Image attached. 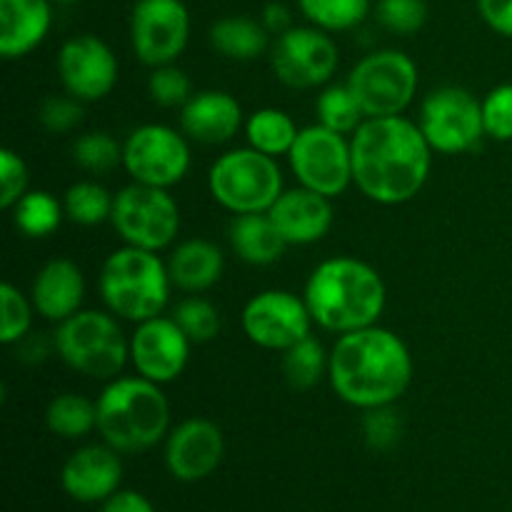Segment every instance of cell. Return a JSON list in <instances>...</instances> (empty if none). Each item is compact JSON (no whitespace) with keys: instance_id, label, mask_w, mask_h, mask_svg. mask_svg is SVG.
Masks as SVG:
<instances>
[{"instance_id":"1","label":"cell","mask_w":512,"mask_h":512,"mask_svg":"<svg viewBox=\"0 0 512 512\" xmlns=\"http://www.w3.org/2000/svg\"><path fill=\"white\" fill-rule=\"evenodd\" d=\"M353 183L368 200L403 205L425 188L433 148L418 123L403 115L365 118L350 138Z\"/></svg>"},{"instance_id":"2","label":"cell","mask_w":512,"mask_h":512,"mask_svg":"<svg viewBox=\"0 0 512 512\" xmlns=\"http://www.w3.org/2000/svg\"><path fill=\"white\" fill-rule=\"evenodd\" d=\"M330 388L358 410L395 405L413 380V355L393 330L370 325L340 335L330 350Z\"/></svg>"},{"instance_id":"3","label":"cell","mask_w":512,"mask_h":512,"mask_svg":"<svg viewBox=\"0 0 512 512\" xmlns=\"http://www.w3.org/2000/svg\"><path fill=\"white\" fill-rule=\"evenodd\" d=\"M303 298L315 325L345 335L378 325L388 303V288L370 263L338 255L315 265Z\"/></svg>"},{"instance_id":"4","label":"cell","mask_w":512,"mask_h":512,"mask_svg":"<svg viewBox=\"0 0 512 512\" xmlns=\"http://www.w3.org/2000/svg\"><path fill=\"white\" fill-rule=\"evenodd\" d=\"M98 408V433L103 443L123 455L145 453L168 435L170 403L163 385L135 375V378L108 380L95 400Z\"/></svg>"},{"instance_id":"5","label":"cell","mask_w":512,"mask_h":512,"mask_svg":"<svg viewBox=\"0 0 512 512\" xmlns=\"http://www.w3.org/2000/svg\"><path fill=\"white\" fill-rule=\"evenodd\" d=\"M98 288L110 313L130 323H143L163 315L173 280L168 263H163L158 253L123 245L105 258Z\"/></svg>"},{"instance_id":"6","label":"cell","mask_w":512,"mask_h":512,"mask_svg":"<svg viewBox=\"0 0 512 512\" xmlns=\"http://www.w3.org/2000/svg\"><path fill=\"white\" fill-rule=\"evenodd\" d=\"M53 340L60 360L85 378L113 380L130 360V340L110 310H78L58 323Z\"/></svg>"},{"instance_id":"7","label":"cell","mask_w":512,"mask_h":512,"mask_svg":"<svg viewBox=\"0 0 512 512\" xmlns=\"http://www.w3.org/2000/svg\"><path fill=\"white\" fill-rule=\"evenodd\" d=\"M208 190L233 215L268 213L283 193V173L273 155L248 145L228 150L210 165Z\"/></svg>"},{"instance_id":"8","label":"cell","mask_w":512,"mask_h":512,"mask_svg":"<svg viewBox=\"0 0 512 512\" xmlns=\"http://www.w3.org/2000/svg\"><path fill=\"white\" fill-rule=\"evenodd\" d=\"M365 118L400 115L418 93V65L403 50H375L355 63L348 80Z\"/></svg>"},{"instance_id":"9","label":"cell","mask_w":512,"mask_h":512,"mask_svg":"<svg viewBox=\"0 0 512 512\" xmlns=\"http://www.w3.org/2000/svg\"><path fill=\"white\" fill-rule=\"evenodd\" d=\"M110 223L125 245L158 253L178 235L180 208L165 188L130 183L115 193Z\"/></svg>"},{"instance_id":"10","label":"cell","mask_w":512,"mask_h":512,"mask_svg":"<svg viewBox=\"0 0 512 512\" xmlns=\"http://www.w3.org/2000/svg\"><path fill=\"white\" fill-rule=\"evenodd\" d=\"M420 130L430 148L443 155L470 153L485 135L483 100L475 98L468 88L443 85L425 95L420 105Z\"/></svg>"},{"instance_id":"11","label":"cell","mask_w":512,"mask_h":512,"mask_svg":"<svg viewBox=\"0 0 512 512\" xmlns=\"http://www.w3.org/2000/svg\"><path fill=\"white\" fill-rule=\"evenodd\" d=\"M290 170L303 188L320 195L345 193L353 183V150L350 140L325 125H308L288 153Z\"/></svg>"},{"instance_id":"12","label":"cell","mask_w":512,"mask_h":512,"mask_svg":"<svg viewBox=\"0 0 512 512\" xmlns=\"http://www.w3.org/2000/svg\"><path fill=\"white\" fill-rule=\"evenodd\" d=\"M123 168L133 183L173 188L190 170L188 140L168 125H140L123 143Z\"/></svg>"},{"instance_id":"13","label":"cell","mask_w":512,"mask_h":512,"mask_svg":"<svg viewBox=\"0 0 512 512\" xmlns=\"http://www.w3.org/2000/svg\"><path fill=\"white\" fill-rule=\"evenodd\" d=\"M340 53L335 40L325 30L290 28L270 48V65L275 78L295 90L320 88L335 75Z\"/></svg>"},{"instance_id":"14","label":"cell","mask_w":512,"mask_h":512,"mask_svg":"<svg viewBox=\"0 0 512 512\" xmlns=\"http://www.w3.org/2000/svg\"><path fill=\"white\" fill-rule=\"evenodd\" d=\"M190 40V15L183 0H138L130 13V45L150 68L170 65Z\"/></svg>"},{"instance_id":"15","label":"cell","mask_w":512,"mask_h":512,"mask_svg":"<svg viewBox=\"0 0 512 512\" xmlns=\"http://www.w3.org/2000/svg\"><path fill=\"white\" fill-rule=\"evenodd\" d=\"M243 330L250 343L263 350H288L310 335L313 315L305 298L290 290H263L255 293L243 308Z\"/></svg>"},{"instance_id":"16","label":"cell","mask_w":512,"mask_h":512,"mask_svg":"<svg viewBox=\"0 0 512 512\" xmlns=\"http://www.w3.org/2000/svg\"><path fill=\"white\" fill-rule=\"evenodd\" d=\"M193 340L183 333L178 323L163 315L138 323L130 335V363L138 375L158 385H168L185 373Z\"/></svg>"},{"instance_id":"17","label":"cell","mask_w":512,"mask_h":512,"mask_svg":"<svg viewBox=\"0 0 512 512\" xmlns=\"http://www.w3.org/2000/svg\"><path fill=\"white\" fill-rule=\"evenodd\" d=\"M58 75L65 93L83 103L103 100L118 83V58L105 40L95 35H75L58 53Z\"/></svg>"},{"instance_id":"18","label":"cell","mask_w":512,"mask_h":512,"mask_svg":"<svg viewBox=\"0 0 512 512\" xmlns=\"http://www.w3.org/2000/svg\"><path fill=\"white\" fill-rule=\"evenodd\" d=\"M225 455L223 430L208 418H188L165 440V465L180 483H198L218 470Z\"/></svg>"},{"instance_id":"19","label":"cell","mask_w":512,"mask_h":512,"mask_svg":"<svg viewBox=\"0 0 512 512\" xmlns=\"http://www.w3.org/2000/svg\"><path fill=\"white\" fill-rule=\"evenodd\" d=\"M108 443L85 445L65 460L60 470V485L78 503H105L123 483V463Z\"/></svg>"},{"instance_id":"20","label":"cell","mask_w":512,"mask_h":512,"mask_svg":"<svg viewBox=\"0 0 512 512\" xmlns=\"http://www.w3.org/2000/svg\"><path fill=\"white\" fill-rule=\"evenodd\" d=\"M245 125L243 105L225 90H200L180 108L185 138L203 145H223Z\"/></svg>"},{"instance_id":"21","label":"cell","mask_w":512,"mask_h":512,"mask_svg":"<svg viewBox=\"0 0 512 512\" xmlns=\"http://www.w3.org/2000/svg\"><path fill=\"white\" fill-rule=\"evenodd\" d=\"M288 245H310L323 240L333 228V203L328 195L308 188L283 190L268 210Z\"/></svg>"},{"instance_id":"22","label":"cell","mask_w":512,"mask_h":512,"mask_svg":"<svg viewBox=\"0 0 512 512\" xmlns=\"http://www.w3.org/2000/svg\"><path fill=\"white\" fill-rule=\"evenodd\" d=\"M83 295V270L70 258L48 260L38 270L33 288H30L35 313L43 315L45 320H53V323H63L65 318L78 313L80 305H83Z\"/></svg>"},{"instance_id":"23","label":"cell","mask_w":512,"mask_h":512,"mask_svg":"<svg viewBox=\"0 0 512 512\" xmlns=\"http://www.w3.org/2000/svg\"><path fill=\"white\" fill-rule=\"evenodd\" d=\"M50 0H0V55L25 58L50 33Z\"/></svg>"},{"instance_id":"24","label":"cell","mask_w":512,"mask_h":512,"mask_svg":"<svg viewBox=\"0 0 512 512\" xmlns=\"http://www.w3.org/2000/svg\"><path fill=\"white\" fill-rule=\"evenodd\" d=\"M225 258L215 243L205 238L183 240L168 258L173 288L183 293H205L223 278Z\"/></svg>"},{"instance_id":"25","label":"cell","mask_w":512,"mask_h":512,"mask_svg":"<svg viewBox=\"0 0 512 512\" xmlns=\"http://www.w3.org/2000/svg\"><path fill=\"white\" fill-rule=\"evenodd\" d=\"M228 240L233 253L248 265H273L283 258L285 238L268 213L235 215L228 225Z\"/></svg>"},{"instance_id":"26","label":"cell","mask_w":512,"mask_h":512,"mask_svg":"<svg viewBox=\"0 0 512 512\" xmlns=\"http://www.w3.org/2000/svg\"><path fill=\"white\" fill-rule=\"evenodd\" d=\"M270 33L260 20L248 15H228L215 20L210 28V45L215 53L230 60H255L268 50Z\"/></svg>"},{"instance_id":"27","label":"cell","mask_w":512,"mask_h":512,"mask_svg":"<svg viewBox=\"0 0 512 512\" xmlns=\"http://www.w3.org/2000/svg\"><path fill=\"white\" fill-rule=\"evenodd\" d=\"M245 138L250 148L260 150L265 155H288L290 148L298 140V125L285 110L280 108H260L245 118Z\"/></svg>"},{"instance_id":"28","label":"cell","mask_w":512,"mask_h":512,"mask_svg":"<svg viewBox=\"0 0 512 512\" xmlns=\"http://www.w3.org/2000/svg\"><path fill=\"white\" fill-rule=\"evenodd\" d=\"M45 425L53 435L65 440L85 438L98 430V408L78 393H60L45 410Z\"/></svg>"},{"instance_id":"29","label":"cell","mask_w":512,"mask_h":512,"mask_svg":"<svg viewBox=\"0 0 512 512\" xmlns=\"http://www.w3.org/2000/svg\"><path fill=\"white\" fill-rule=\"evenodd\" d=\"M65 208L48 190H28L13 205V223L25 238H48L60 228Z\"/></svg>"},{"instance_id":"30","label":"cell","mask_w":512,"mask_h":512,"mask_svg":"<svg viewBox=\"0 0 512 512\" xmlns=\"http://www.w3.org/2000/svg\"><path fill=\"white\" fill-rule=\"evenodd\" d=\"M115 195L108 193L98 180H78L63 195L65 218L83 228H95L113 215Z\"/></svg>"},{"instance_id":"31","label":"cell","mask_w":512,"mask_h":512,"mask_svg":"<svg viewBox=\"0 0 512 512\" xmlns=\"http://www.w3.org/2000/svg\"><path fill=\"white\" fill-rule=\"evenodd\" d=\"M328 363L330 353H325L323 345L308 335L300 343L290 345L288 350H283V378L288 380V385L293 390H310L320 383L323 375H328Z\"/></svg>"},{"instance_id":"32","label":"cell","mask_w":512,"mask_h":512,"mask_svg":"<svg viewBox=\"0 0 512 512\" xmlns=\"http://www.w3.org/2000/svg\"><path fill=\"white\" fill-rule=\"evenodd\" d=\"M315 113H318L320 125L340 135H353L365 120L363 108L348 83H335L320 90L315 100Z\"/></svg>"},{"instance_id":"33","label":"cell","mask_w":512,"mask_h":512,"mask_svg":"<svg viewBox=\"0 0 512 512\" xmlns=\"http://www.w3.org/2000/svg\"><path fill=\"white\" fill-rule=\"evenodd\" d=\"M300 13L325 33L353 30L368 18L370 0H298Z\"/></svg>"},{"instance_id":"34","label":"cell","mask_w":512,"mask_h":512,"mask_svg":"<svg viewBox=\"0 0 512 512\" xmlns=\"http://www.w3.org/2000/svg\"><path fill=\"white\" fill-rule=\"evenodd\" d=\"M73 160L85 173H113L118 165H123V143H118L110 133L93 130V133H85L80 138H75Z\"/></svg>"},{"instance_id":"35","label":"cell","mask_w":512,"mask_h":512,"mask_svg":"<svg viewBox=\"0 0 512 512\" xmlns=\"http://www.w3.org/2000/svg\"><path fill=\"white\" fill-rule=\"evenodd\" d=\"M173 320L193 343H210L220 333L218 308L200 295L180 300L173 310Z\"/></svg>"},{"instance_id":"36","label":"cell","mask_w":512,"mask_h":512,"mask_svg":"<svg viewBox=\"0 0 512 512\" xmlns=\"http://www.w3.org/2000/svg\"><path fill=\"white\" fill-rule=\"evenodd\" d=\"M0 310H3V325H0V340L3 345H15L30 333L33 325V300L25 298L15 285H0Z\"/></svg>"},{"instance_id":"37","label":"cell","mask_w":512,"mask_h":512,"mask_svg":"<svg viewBox=\"0 0 512 512\" xmlns=\"http://www.w3.org/2000/svg\"><path fill=\"white\" fill-rule=\"evenodd\" d=\"M148 93L150 100L160 108H183L193 98V83H190L188 73L175 63L160 65L150 73Z\"/></svg>"},{"instance_id":"38","label":"cell","mask_w":512,"mask_h":512,"mask_svg":"<svg viewBox=\"0 0 512 512\" xmlns=\"http://www.w3.org/2000/svg\"><path fill=\"white\" fill-rule=\"evenodd\" d=\"M375 18L388 33L413 35L428 20V5L425 0H380L375 5Z\"/></svg>"},{"instance_id":"39","label":"cell","mask_w":512,"mask_h":512,"mask_svg":"<svg viewBox=\"0 0 512 512\" xmlns=\"http://www.w3.org/2000/svg\"><path fill=\"white\" fill-rule=\"evenodd\" d=\"M363 438L370 450L388 453L403 438V418L398 415L395 405L363 410Z\"/></svg>"},{"instance_id":"40","label":"cell","mask_w":512,"mask_h":512,"mask_svg":"<svg viewBox=\"0 0 512 512\" xmlns=\"http://www.w3.org/2000/svg\"><path fill=\"white\" fill-rule=\"evenodd\" d=\"M485 135L500 143L512 140V83H500L483 98Z\"/></svg>"},{"instance_id":"41","label":"cell","mask_w":512,"mask_h":512,"mask_svg":"<svg viewBox=\"0 0 512 512\" xmlns=\"http://www.w3.org/2000/svg\"><path fill=\"white\" fill-rule=\"evenodd\" d=\"M38 118L50 133H70V130L83 123V100L73 98L70 93L50 95L40 105Z\"/></svg>"},{"instance_id":"42","label":"cell","mask_w":512,"mask_h":512,"mask_svg":"<svg viewBox=\"0 0 512 512\" xmlns=\"http://www.w3.org/2000/svg\"><path fill=\"white\" fill-rule=\"evenodd\" d=\"M28 193V165L13 148L0 150V208L13 210Z\"/></svg>"},{"instance_id":"43","label":"cell","mask_w":512,"mask_h":512,"mask_svg":"<svg viewBox=\"0 0 512 512\" xmlns=\"http://www.w3.org/2000/svg\"><path fill=\"white\" fill-rule=\"evenodd\" d=\"M478 10L490 30L512 38V0H478Z\"/></svg>"},{"instance_id":"44","label":"cell","mask_w":512,"mask_h":512,"mask_svg":"<svg viewBox=\"0 0 512 512\" xmlns=\"http://www.w3.org/2000/svg\"><path fill=\"white\" fill-rule=\"evenodd\" d=\"M100 512H155V508L138 490H118L105 500Z\"/></svg>"},{"instance_id":"45","label":"cell","mask_w":512,"mask_h":512,"mask_svg":"<svg viewBox=\"0 0 512 512\" xmlns=\"http://www.w3.org/2000/svg\"><path fill=\"white\" fill-rule=\"evenodd\" d=\"M18 345V358L28 365H38L55 350V340H45L40 335L28 333Z\"/></svg>"},{"instance_id":"46","label":"cell","mask_w":512,"mask_h":512,"mask_svg":"<svg viewBox=\"0 0 512 512\" xmlns=\"http://www.w3.org/2000/svg\"><path fill=\"white\" fill-rule=\"evenodd\" d=\"M260 23L265 25V30H268L270 35H283L285 30L293 28V25H290L288 5H283V3L265 5L263 15H260Z\"/></svg>"},{"instance_id":"47","label":"cell","mask_w":512,"mask_h":512,"mask_svg":"<svg viewBox=\"0 0 512 512\" xmlns=\"http://www.w3.org/2000/svg\"><path fill=\"white\" fill-rule=\"evenodd\" d=\"M50 3H60V5H70V3H78V0H50Z\"/></svg>"}]
</instances>
